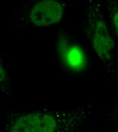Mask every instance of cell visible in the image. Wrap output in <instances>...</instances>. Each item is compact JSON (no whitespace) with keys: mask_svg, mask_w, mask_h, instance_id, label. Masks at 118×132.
<instances>
[{"mask_svg":"<svg viewBox=\"0 0 118 132\" xmlns=\"http://www.w3.org/2000/svg\"><path fill=\"white\" fill-rule=\"evenodd\" d=\"M101 5L89 3L85 10V31L95 53L109 72H115V42L103 16Z\"/></svg>","mask_w":118,"mask_h":132,"instance_id":"cell-2","label":"cell"},{"mask_svg":"<svg viewBox=\"0 0 118 132\" xmlns=\"http://www.w3.org/2000/svg\"><path fill=\"white\" fill-rule=\"evenodd\" d=\"M109 117L114 121H118V101L110 111Z\"/></svg>","mask_w":118,"mask_h":132,"instance_id":"cell-6","label":"cell"},{"mask_svg":"<svg viewBox=\"0 0 118 132\" xmlns=\"http://www.w3.org/2000/svg\"><path fill=\"white\" fill-rule=\"evenodd\" d=\"M60 42L59 51L64 63L72 70L80 69L84 63V55L82 50L76 45H70L64 41Z\"/></svg>","mask_w":118,"mask_h":132,"instance_id":"cell-4","label":"cell"},{"mask_svg":"<svg viewBox=\"0 0 118 132\" xmlns=\"http://www.w3.org/2000/svg\"><path fill=\"white\" fill-rule=\"evenodd\" d=\"M118 132V131H116V132Z\"/></svg>","mask_w":118,"mask_h":132,"instance_id":"cell-8","label":"cell"},{"mask_svg":"<svg viewBox=\"0 0 118 132\" xmlns=\"http://www.w3.org/2000/svg\"><path fill=\"white\" fill-rule=\"evenodd\" d=\"M64 7L56 0L41 1L31 8L29 15L30 22L38 27H47L56 24L62 20Z\"/></svg>","mask_w":118,"mask_h":132,"instance_id":"cell-3","label":"cell"},{"mask_svg":"<svg viewBox=\"0 0 118 132\" xmlns=\"http://www.w3.org/2000/svg\"><path fill=\"white\" fill-rule=\"evenodd\" d=\"M92 105L75 110H35L13 116L3 132H76L92 112Z\"/></svg>","mask_w":118,"mask_h":132,"instance_id":"cell-1","label":"cell"},{"mask_svg":"<svg viewBox=\"0 0 118 132\" xmlns=\"http://www.w3.org/2000/svg\"><path fill=\"white\" fill-rule=\"evenodd\" d=\"M108 16L118 36V0L105 1Z\"/></svg>","mask_w":118,"mask_h":132,"instance_id":"cell-5","label":"cell"},{"mask_svg":"<svg viewBox=\"0 0 118 132\" xmlns=\"http://www.w3.org/2000/svg\"><path fill=\"white\" fill-rule=\"evenodd\" d=\"M6 80V72L4 68L1 67V82H3Z\"/></svg>","mask_w":118,"mask_h":132,"instance_id":"cell-7","label":"cell"}]
</instances>
